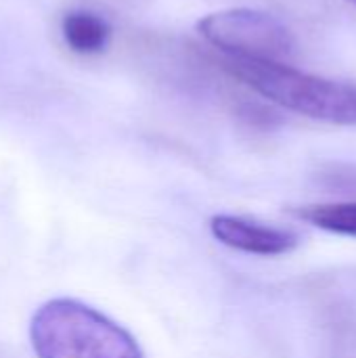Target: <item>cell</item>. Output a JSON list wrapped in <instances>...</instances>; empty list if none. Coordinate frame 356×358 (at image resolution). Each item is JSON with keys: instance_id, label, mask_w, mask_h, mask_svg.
<instances>
[{"instance_id": "cell-4", "label": "cell", "mask_w": 356, "mask_h": 358, "mask_svg": "<svg viewBox=\"0 0 356 358\" xmlns=\"http://www.w3.org/2000/svg\"><path fill=\"white\" fill-rule=\"evenodd\" d=\"M210 233L222 245L254 256H283L298 248L294 231L243 216L218 214L210 220Z\"/></svg>"}, {"instance_id": "cell-6", "label": "cell", "mask_w": 356, "mask_h": 358, "mask_svg": "<svg viewBox=\"0 0 356 358\" xmlns=\"http://www.w3.org/2000/svg\"><path fill=\"white\" fill-rule=\"evenodd\" d=\"M294 214L321 231L344 237H356V201L304 206L294 210Z\"/></svg>"}, {"instance_id": "cell-3", "label": "cell", "mask_w": 356, "mask_h": 358, "mask_svg": "<svg viewBox=\"0 0 356 358\" xmlns=\"http://www.w3.org/2000/svg\"><path fill=\"white\" fill-rule=\"evenodd\" d=\"M199 34L225 57L285 63L294 55V36L277 17L256 8H227L199 19Z\"/></svg>"}, {"instance_id": "cell-7", "label": "cell", "mask_w": 356, "mask_h": 358, "mask_svg": "<svg viewBox=\"0 0 356 358\" xmlns=\"http://www.w3.org/2000/svg\"><path fill=\"white\" fill-rule=\"evenodd\" d=\"M350 2H353V4H356V0H350Z\"/></svg>"}, {"instance_id": "cell-1", "label": "cell", "mask_w": 356, "mask_h": 358, "mask_svg": "<svg viewBox=\"0 0 356 358\" xmlns=\"http://www.w3.org/2000/svg\"><path fill=\"white\" fill-rule=\"evenodd\" d=\"M220 65L235 80L271 103L338 126H356V82L329 80L287 63L225 57Z\"/></svg>"}, {"instance_id": "cell-2", "label": "cell", "mask_w": 356, "mask_h": 358, "mask_svg": "<svg viewBox=\"0 0 356 358\" xmlns=\"http://www.w3.org/2000/svg\"><path fill=\"white\" fill-rule=\"evenodd\" d=\"M29 340L38 358H145L130 331L71 298L44 302L31 317Z\"/></svg>"}, {"instance_id": "cell-5", "label": "cell", "mask_w": 356, "mask_h": 358, "mask_svg": "<svg viewBox=\"0 0 356 358\" xmlns=\"http://www.w3.org/2000/svg\"><path fill=\"white\" fill-rule=\"evenodd\" d=\"M61 31L67 46L78 55H99L111 38L109 23L90 10H71L61 21Z\"/></svg>"}]
</instances>
